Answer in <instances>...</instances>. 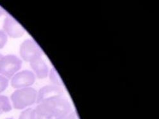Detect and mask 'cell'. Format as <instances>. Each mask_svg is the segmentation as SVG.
<instances>
[{
    "mask_svg": "<svg viewBox=\"0 0 159 119\" xmlns=\"http://www.w3.org/2000/svg\"><path fill=\"white\" fill-rule=\"evenodd\" d=\"M12 106L8 97L0 95V115L11 111Z\"/></svg>",
    "mask_w": 159,
    "mask_h": 119,
    "instance_id": "obj_10",
    "label": "cell"
},
{
    "mask_svg": "<svg viewBox=\"0 0 159 119\" xmlns=\"http://www.w3.org/2000/svg\"><path fill=\"white\" fill-rule=\"evenodd\" d=\"M19 119H37L34 109L32 108L26 109L20 114Z\"/></svg>",
    "mask_w": 159,
    "mask_h": 119,
    "instance_id": "obj_12",
    "label": "cell"
},
{
    "mask_svg": "<svg viewBox=\"0 0 159 119\" xmlns=\"http://www.w3.org/2000/svg\"><path fill=\"white\" fill-rule=\"evenodd\" d=\"M23 61L17 56H3L0 63V74L7 79H11L21 68Z\"/></svg>",
    "mask_w": 159,
    "mask_h": 119,
    "instance_id": "obj_2",
    "label": "cell"
},
{
    "mask_svg": "<svg viewBox=\"0 0 159 119\" xmlns=\"http://www.w3.org/2000/svg\"><path fill=\"white\" fill-rule=\"evenodd\" d=\"M54 119H76V117L75 113L73 112H71L70 113H69L67 115L55 118Z\"/></svg>",
    "mask_w": 159,
    "mask_h": 119,
    "instance_id": "obj_15",
    "label": "cell"
},
{
    "mask_svg": "<svg viewBox=\"0 0 159 119\" xmlns=\"http://www.w3.org/2000/svg\"><path fill=\"white\" fill-rule=\"evenodd\" d=\"M3 56L2 54H0V63H1V61H2V59Z\"/></svg>",
    "mask_w": 159,
    "mask_h": 119,
    "instance_id": "obj_17",
    "label": "cell"
},
{
    "mask_svg": "<svg viewBox=\"0 0 159 119\" xmlns=\"http://www.w3.org/2000/svg\"><path fill=\"white\" fill-rule=\"evenodd\" d=\"M35 77L39 79H44L48 76L49 68L42 58L30 64Z\"/></svg>",
    "mask_w": 159,
    "mask_h": 119,
    "instance_id": "obj_8",
    "label": "cell"
},
{
    "mask_svg": "<svg viewBox=\"0 0 159 119\" xmlns=\"http://www.w3.org/2000/svg\"><path fill=\"white\" fill-rule=\"evenodd\" d=\"M48 76L49 78V80H50L52 83V85L62 87V86L63 85L62 80L58 75L57 71L55 68H52L51 70L49 71Z\"/></svg>",
    "mask_w": 159,
    "mask_h": 119,
    "instance_id": "obj_11",
    "label": "cell"
},
{
    "mask_svg": "<svg viewBox=\"0 0 159 119\" xmlns=\"http://www.w3.org/2000/svg\"><path fill=\"white\" fill-rule=\"evenodd\" d=\"M34 110L37 119H54L50 107L46 101L39 103Z\"/></svg>",
    "mask_w": 159,
    "mask_h": 119,
    "instance_id": "obj_9",
    "label": "cell"
},
{
    "mask_svg": "<svg viewBox=\"0 0 159 119\" xmlns=\"http://www.w3.org/2000/svg\"><path fill=\"white\" fill-rule=\"evenodd\" d=\"M36 77L34 73L29 70H24L17 73L11 78V86L16 89L31 87L35 82Z\"/></svg>",
    "mask_w": 159,
    "mask_h": 119,
    "instance_id": "obj_5",
    "label": "cell"
},
{
    "mask_svg": "<svg viewBox=\"0 0 159 119\" xmlns=\"http://www.w3.org/2000/svg\"><path fill=\"white\" fill-rule=\"evenodd\" d=\"M8 41V36L3 30H0V49H3Z\"/></svg>",
    "mask_w": 159,
    "mask_h": 119,
    "instance_id": "obj_14",
    "label": "cell"
},
{
    "mask_svg": "<svg viewBox=\"0 0 159 119\" xmlns=\"http://www.w3.org/2000/svg\"><path fill=\"white\" fill-rule=\"evenodd\" d=\"M64 94V90L61 86L53 85L44 86L37 92L36 103L39 104L48 99L62 97Z\"/></svg>",
    "mask_w": 159,
    "mask_h": 119,
    "instance_id": "obj_6",
    "label": "cell"
},
{
    "mask_svg": "<svg viewBox=\"0 0 159 119\" xmlns=\"http://www.w3.org/2000/svg\"><path fill=\"white\" fill-rule=\"evenodd\" d=\"M37 91L32 87L17 89L11 95L13 108L16 110H23L31 106L37 102Z\"/></svg>",
    "mask_w": 159,
    "mask_h": 119,
    "instance_id": "obj_1",
    "label": "cell"
},
{
    "mask_svg": "<svg viewBox=\"0 0 159 119\" xmlns=\"http://www.w3.org/2000/svg\"><path fill=\"white\" fill-rule=\"evenodd\" d=\"M8 86V79L0 75V94L5 91Z\"/></svg>",
    "mask_w": 159,
    "mask_h": 119,
    "instance_id": "obj_13",
    "label": "cell"
},
{
    "mask_svg": "<svg viewBox=\"0 0 159 119\" xmlns=\"http://www.w3.org/2000/svg\"><path fill=\"white\" fill-rule=\"evenodd\" d=\"M6 14H7L6 11H5V10L1 6H0V17L5 15Z\"/></svg>",
    "mask_w": 159,
    "mask_h": 119,
    "instance_id": "obj_16",
    "label": "cell"
},
{
    "mask_svg": "<svg viewBox=\"0 0 159 119\" xmlns=\"http://www.w3.org/2000/svg\"><path fill=\"white\" fill-rule=\"evenodd\" d=\"M3 31L8 37L17 38L21 37L25 33V29L12 17L7 15L3 24Z\"/></svg>",
    "mask_w": 159,
    "mask_h": 119,
    "instance_id": "obj_7",
    "label": "cell"
},
{
    "mask_svg": "<svg viewBox=\"0 0 159 119\" xmlns=\"http://www.w3.org/2000/svg\"><path fill=\"white\" fill-rule=\"evenodd\" d=\"M5 119H14L12 118H5Z\"/></svg>",
    "mask_w": 159,
    "mask_h": 119,
    "instance_id": "obj_18",
    "label": "cell"
},
{
    "mask_svg": "<svg viewBox=\"0 0 159 119\" xmlns=\"http://www.w3.org/2000/svg\"><path fill=\"white\" fill-rule=\"evenodd\" d=\"M19 53L24 61L30 64L42 58L43 52L34 40L26 39L20 46Z\"/></svg>",
    "mask_w": 159,
    "mask_h": 119,
    "instance_id": "obj_3",
    "label": "cell"
},
{
    "mask_svg": "<svg viewBox=\"0 0 159 119\" xmlns=\"http://www.w3.org/2000/svg\"><path fill=\"white\" fill-rule=\"evenodd\" d=\"M53 114L54 118L68 115L72 112L71 105L67 99L58 97L46 100Z\"/></svg>",
    "mask_w": 159,
    "mask_h": 119,
    "instance_id": "obj_4",
    "label": "cell"
}]
</instances>
